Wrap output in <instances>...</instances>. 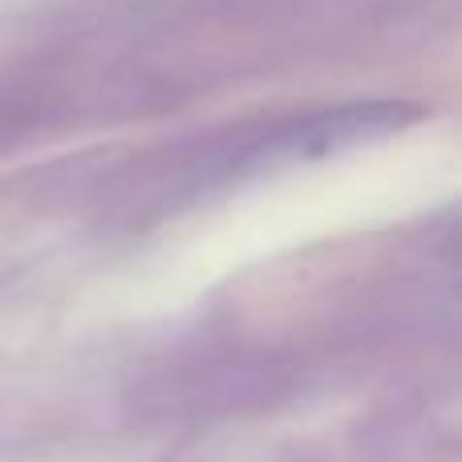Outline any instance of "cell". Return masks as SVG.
<instances>
[{"mask_svg":"<svg viewBox=\"0 0 462 462\" xmlns=\"http://www.w3.org/2000/svg\"><path fill=\"white\" fill-rule=\"evenodd\" d=\"M410 106H393V102H374V106H341V110L325 114V118H312L288 138L296 154H333L345 146L369 143V138H382L402 130V122L410 118Z\"/></svg>","mask_w":462,"mask_h":462,"instance_id":"1","label":"cell"}]
</instances>
